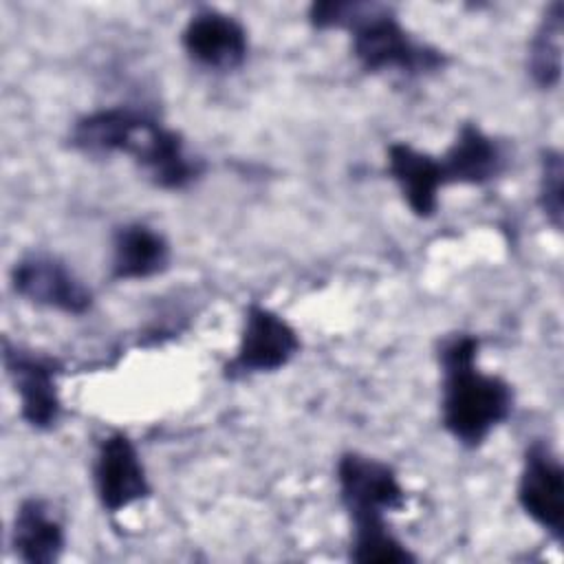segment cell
Here are the masks:
<instances>
[{
    "label": "cell",
    "instance_id": "13",
    "mask_svg": "<svg viewBox=\"0 0 564 564\" xmlns=\"http://www.w3.org/2000/svg\"><path fill=\"white\" fill-rule=\"evenodd\" d=\"M66 531L51 505L26 498L18 505L11 524V549L24 564H53L62 557Z\"/></svg>",
    "mask_w": 564,
    "mask_h": 564
},
{
    "label": "cell",
    "instance_id": "15",
    "mask_svg": "<svg viewBox=\"0 0 564 564\" xmlns=\"http://www.w3.org/2000/svg\"><path fill=\"white\" fill-rule=\"evenodd\" d=\"M134 115L137 108L130 106H112L86 112L79 119H75L68 134V143L73 150L93 159L121 154V145Z\"/></svg>",
    "mask_w": 564,
    "mask_h": 564
},
{
    "label": "cell",
    "instance_id": "11",
    "mask_svg": "<svg viewBox=\"0 0 564 564\" xmlns=\"http://www.w3.org/2000/svg\"><path fill=\"white\" fill-rule=\"evenodd\" d=\"M388 174L416 218L434 216L438 192L445 187L438 156L421 152L405 141L388 145Z\"/></svg>",
    "mask_w": 564,
    "mask_h": 564
},
{
    "label": "cell",
    "instance_id": "6",
    "mask_svg": "<svg viewBox=\"0 0 564 564\" xmlns=\"http://www.w3.org/2000/svg\"><path fill=\"white\" fill-rule=\"evenodd\" d=\"M2 364L20 399L22 421L40 432L53 430L62 416L57 390L59 364L42 352L2 339Z\"/></svg>",
    "mask_w": 564,
    "mask_h": 564
},
{
    "label": "cell",
    "instance_id": "7",
    "mask_svg": "<svg viewBox=\"0 0 564 564\" xmlns=\"http://www.w3.org/2000/svg\"><path fill=\"white\" fill-rule=\"evenodd\" d=\"M11 289L22 300L66 315H84L93 306V291L57 256L33 251L11 267Z\"/></svg>",
    "mask_w": 564,
    "mask_h": 564
},
{
    "label": "cell",
    "instance_id": "3",
    "mask_svg": "<svg viewBox=\"0 0 564 564\" xmlns=\"http://www.w3.org/2000/svg\"><path fill=\"white\" fill-rule=\"evenodd\" d=\"M121 154L132 156L143 174L161 189H185L205 172V163L187 152L181 132L163 126L143 110L137 115Z\"/></svg>",
    "mask_w": 564,
    "mask_h": 564
},
{
    "label": "cell",
    "instance_id": "12",
    "mask_svg": "<svg viewBox=\"0 0 564 564\" xmlns=\"http://www.w3.org/2000/svg\"><path fill=\"white\" fill-rule=\"evenodd\" d=\"M438 161L445 185H485L502 174L507 159L494 137L476 123H463Z\"/></svg>",
    "mask_w": 564,
    "mask_h": 564
},
{
    "label": "cell",
    "instance_id": "10",
    "mask_svg": "<svg viewBox=\"0 0 564 564\" xmlns=\"http://www.w3.org/2000/svg\"><path fill=\"white\" fill-rule=\"evenodd\" d=\"M181 44L196 66L218 73L240 68L249 51L247 29L234 15L214 7H200L189 15Z\"/></svg>",
    "mask_w": 564,
    "mask_h": 564
},
{
    "label": "cell",
    "instance_id": "9",
    "mask_svg": "<svg viewBox=\"0 0 564 564\" xmlns=\"http://www.w3.org/2000/svg\"><path fill=\"white\" fill-rule=\"evenodd\" d=\"M518 505L555 542L564 535V467L544 441H533L522 458Z\"/></svg>",
    "mask_w": 564,
    "mask_h": 564
},
{
    "label": "cell",
    "instance_id": "17",
    "mask_svg": "<svg viewBox=\"0 0 564 564\" xmlns=\"http://www.w3.org/2000/svg\"><path fill=\"white\" fill-rule=\"evenodd\" d=\"M350 560L361 564H405L416 557L390 531L388 522L350 529Z\"/></svg>",
    "mask_w": 564,
    "mask_h": 564
},
{
    "label": "cell",
    "instance_id": "8",
    "mask_svg": "<svg viewBox=\"0 0 564 564\" xmlns=\"http://www.w3.org/2000/svg\"><path fill=\"white\" fill-rule=\"evenodd\" d=\"M93 485L99 505L108 513H119L152 494L141 454L126 432H110L99 441L93 460Z\"/></svg>",
    "mask_w": 564,
    "mask_h": 564
},
{
    "label": "cell",
    "instance_id": "5",
    "mask_svg": "<svg viewBox=\"0 0 564 564\" xmlns=\"http://www.w3.org/2000/svg\"><path fill=\"white\" fill-rule=\"evenodd\" d=\"M295 328L275 311L262 304H249L240 330L236 355L225 364L223 375L231 381L275 372L300 352Z\"/></svg>",
    "mask_w": 564,
    "mask_h": 564
},
{
    "label": "cell",
    "instance_id": "2",
    "mask_svg": "<svg viewBox=\"0 0 564 564\" xmlns=\"http://www.w3.org/2000/svg\"><path fill=\"white\" fill-rule=\"evenodd\" d=\"M480 341L469 333H454L438 346L441 421L460 445L480 447L513 412V388L498 375L478 368Z\"/></svg>",
    "mask_w": 564,
    "mask_h": 564
},
{
    "label": "cell",
    "instance_id": "16",
    "mask_svg": "<svg viewBox=\"0 0 564 564\" xmlns=\"http://www.w3.org/2000/svg\"><path fill=\"white\" fill-rule=\"evenodd\" d=\"M562 18L564 4L560 0L551 2L529 42L527 68L533 84L544 90L555 88L562 79Z\"/></svg>",
    "mask_w": 564,
    "mask_h": 564
},
{
    "label": "cell",
    "instance_id": "14",
    "mask_svg": "<svg viewBox=\"0 0 564 564\" xmlns=\"http://www.w3.org/2000/svg\"><path fill=\"white\" fill-rule=\"evenodd\" d=\"M170 267V242L145 223H126L112 234V280H148Z\"/></svg>",
    "mask_w": 564,
    "mask_h": 564
},
{
    "label": "cell",
    "instance_id": "18",
    "mask_svg": "<svg viewBox=\"0 0 564 564\" xmlns=\"http://www.w3.org/2000/svg\"><path fill=\"white\" fill-rule=\"evenodd\" d=\"M562 176H564V163L560 150H544L540 159V183H538V203L540 209L544 212L546 220L555 227L562 229V214H564V203H562Z\"/></svg>",
    "mask_w": 564,
    "mask_h": 564
},
{
    "label": "cell",
    "instance_id": "4",
    "mask_svg": "<svg viewBox=\"0 0 564 564\" xmlns=\"http://www.w3.org/2000/svg\"><path fill=\"white\" fill-rule=\"evenodd\" d=\"M337 487L350 527L386 522V513L405 505V491L397 471L372 456L346 452L337 460Z\"/></svg>",
    "mask_w": 564,
    "mask_h": 564
},
{
    "label": "cell",
    "instance_id": "1",
    "mask_svg": "<svg viewBox=\"0 0 564 564\" xmlns=\"http://www.w3.org/2000/svg\"><path fill=\"white\" fill-rule=\"evenodd\" d=\"M308 22L319 29L350 33L352 55L366 73H399L408 77L432 75L447 64V55L416 40L390 4L326 0L308 7Z\"/></svg>",
    "mask_w": 564,
    "mask_h": 564
}]
</instances>
